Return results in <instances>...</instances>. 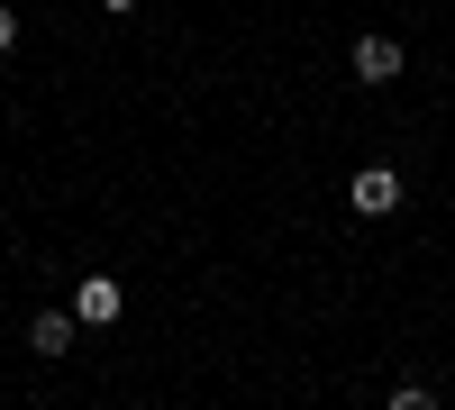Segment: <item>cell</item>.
<instances>
[{
	"instance_id": "6da1fadb",
	"label": "cell",
	"mask_w": 455,
	"mask_h": 410,
	"mask_svg": "<svg viewBox=\"0 0 455 410\" xmlns=\"http://www.w3.org/2000/svg\"><path fill=\"white\" fill-rule=\"evenodd\" d=\"M401 64H410V55H401V36H392V28H364L355 46H347V73H355L364 92H383V83H401Z\"/></svg>"
},
{
	"instance_id": "7a4b0ae2",
	"label": "cell",
	"mask_w": 455,
	"mask_h": 410,
	"mask_svg": "<svg viewBox=\"0 0 455 410\" xmlns=\"http://www.w3.org/2000/svg\"><path fill=\"white\" fill-rule=\"evenodd\" d=\"M119 310H128L119 274H83V283H73V319H83V328H119Z\"/></svg>"
},
{
	"instance_id": "3957f363",
	"label": "cell",
	"mask_w": 455,
	"mask_h": 410,
	"mask_svg": "<svg viewBox=\"0 0 455 410\" xmlns=\"http://www.w3.org/2000/svg\"><path fill=\"white\" fill-rule=\"evenodd\" d=\"M347 210H355V219H392V210H401V173H392V165H355Z\"/></svg>"
},
{
	"instance_id": "277c9868",
	"label": "cell",
	"mask_w": 455,
	"mask_h": 410,
	"mask_svg": "<svg viewBox=\"0 0 455 410\" xmlns=\"http://www.w3.org/2000/svg\"><path fill=\"white\" fill-rule=\"evenodd\" d=\"M73 338H83L73 301H64V310H36V319H28V347H36V356H73Z\"/></svg>"
},
{
	"instance_id": "5b68a950",
	"label": "cell",
	"mask_w": 455,
	"mask_h": 410,
	"mask_svg": "<svg viewBox=\"0 0 455 410\" xmlns=\"http://www.w3.org/2000/svg\"><path fill=\"white\" fill-rule=\"evenodd\" d=\"M19 46V10H10V0H0V55H10Z\"/></svg>"
},
{
	"instance_id": "8992f818",
	"label": "cell",
	"mask_w": 455,
	"mask_h": 410,
	"mask_svg": "<svg viewBox=\"0 0 455 410\" xmlns=\"http://www.w3.org/2000/svg\"><path fill=\"white\" fill-rule=\"evenodd\" d=\"M100 10H109V19H128V10H137V0H100Z\"/></svg>"
}]
</instances>
